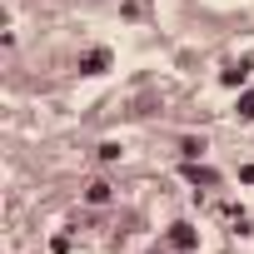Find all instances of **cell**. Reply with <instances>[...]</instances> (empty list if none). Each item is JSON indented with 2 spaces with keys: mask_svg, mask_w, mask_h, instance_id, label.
Returning <instances> with one entry per match:
<instances>
[{
  "mask_svg": "<svg viewBox=\"0 0 254 254\" xmlns=\"http://www.w3.org/2000/svg\"><path fill=\"white\" fill-rule=\"evenodd\" d=\"M110 70V50H85L80 55V75H105Z\"/></svg>",
  "mask_w": 254,
  "mask_h": 254,
  "instance_id": "cell-1",
  "label": "cell"
},
{
  "mask_svg": "<svg viewBox=\"0 0 254 254\" xmlns=\"http://www.w3.org/2000/svg\"><path fill=\"white\" fill-rule=\"evenodd\" d=\"M170 244H175L180 254H190V249L199 244V234H194V224H175V229H170Z\"/></svg>",
  "mask_w": 254,
  "mask_h": 254,
  "instance_id": "cell-2",
  "label": "cell"
},
{
  "mask_svg": "<svg viewBox=\"0 0 254 254\" xmlns=\"http://www.w3.org/2000/svg\"><path fill=\"white\" fill-rule=\"evenodd\" d=\"M185 180H190V185H204V190H214V185H219V175H214V170H204V165H194V160L185 165Z\"/></svg>",
  "mask_w": 254,
  "mask_h": 254,
  "instance_id": "cell-3",
  "label": "cell"
},
{
  "mask_svg": "<svg viewBox=\"0 0 254 254\" xmlns=\"http://www.w3.org/2000/svg\"><path fill=\"white\" fill-rule=\"evenodd\" d=\"M85 199H90V204H110V185H105V180H95V185L85 190Z\"/></svg>",
  "mask_w": 254,
  "mask_h": 254,
  "instance_id": "cell-4",
  "label": "cell"
},
{
  "mask_svg": "<svg viewBox=\"0 0 254 254\" xmlns=\"http://www.w3.org/2000/svg\"><path fill=\"white\" fill-rule=\"evenodd\" d=\"M244 75H249V65H234V70H224L219 80H224V85H244Z\"/></svg>",
  "mask_w": 254,
  "mask_h": 254,
  "instance_id": "cell-5",
  "label": "cell"
},
{
  "mask_svg": "<svg viewBox=\"0 0 254 254\" xmlns=\"http://www.w3.org/2000/svg\"><path fill=\"white\" fill-rule=\"evenodd\" d=\"M239 120H254V90L239 95Z\"/></svg>",
  "mask_w": 254,
  "mask_h": 254,
  "instance_id": "cell-6",
  "label": "cell"
},
{
  "mask_svg": "<svg viewBox=\"0 0 254 254\" xmlns=\"http://www.w3.org/2000/svg\"><path fill=\"white\" fill-rule=\"evenodd\" d=\"M180 150H185V160H199V155H204V140H185Z\"/></svg>",
  "mask_w": 254,
  "mask_h": 254,
  "instance_id": "cell-7",
  "label": "cell"
},
{
  "mask_svg": "<svg viewBox=\"0 0 254 254\" xmlns=\"http://www.w3.org/2000/svg\"><path fill=\"white\" fill-rule=\"evenodd\" d=\"M100 160H105V165H115V160H120V145H115V140H105V145H100Z\"/></svg>",
  "mask_w": 254,
  "mask_h": 254,
  "instance_id": "cell-8",
  "label": "cell"
},
{
  "mask_svg": "<svg viewBox=\"0 0 254 254\" xmlns=\"http://www.w3.org/2000/svg\"><path fill=\"white\" fill-rule=\"evenodd\" d=\"M239 180H244V185H254V165H244V170H239Z\"/></svg>",
  "mask_w": 254,
  "mask_h": 254,
  "instance_id": "cell-9",
  "label": "cell"
}]
</instances>
